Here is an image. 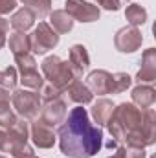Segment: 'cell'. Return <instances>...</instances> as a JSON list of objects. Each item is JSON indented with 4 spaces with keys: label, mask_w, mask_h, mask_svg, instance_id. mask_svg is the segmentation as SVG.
Here are the masks:
<instances>
[{
    "label": "cell",
    "mask_w": 156,
    "mask_h": 158,
    "mask_svg": "<svg viewBox=\"0 0 156 158\" xmlns=\"http://www.w3.org/2000/svg\"><path fill=\"white\" fill-rule=\"evenodd\" d=\"M68 63L76 74V77L81 79L83 77V72L88 70L90 66V55H88V50L83 46V44H74L70 46V52H68Z\"/></svg>",
    "instance_id": "7c38bea8"
},
{
    "label": "cell",
    "mask_w": 156,
    "mask_h": 158,
    "mask_svg": "<svg viewBox=\"0 0 156 158\" xmlns=\"http://www.w3.org/2000/svg\"><path fill=\"white\" fill-rule=\"evenodd\" d=\"M30 40H31V52L37 55H44L46 52L53 50L59 44V33L48 22L40 20L39 26L30 35Z\"/></svg>",
    "instance_id": "8992f818"
},
{
    "label": "cell",
    "mask_w": 156,
    "mask_h": 158,
    "mask_svg": "<svg viewBox=\"0 0 156 158\" xmlns=\"http://www.w3.org/2000/svg\"><path fill=\"white\" fill-rule=\"evenodd\" d=\"M132 85V77L125 72H116L112 74V94H121L127 88H130Z\"/></svg>",
    "instance_id": "d4e9b609"
},
{
    "label": "cell",
    "mask_w": 156,
    "mask_h": 158,
    "mask_svg": "<svg viewBox=\"0 0 156 158\" xmlns=\"http://www.w3.org/2000/svg\"><path fill=\"white\" fill-rule=\"evenodd\" d=\"M33 158H37V156H33Z\"/></svg>",
    "instance_id": "e575fe53"
},
{
    "label": "cell",
    "mask_w": 156,
    "mask_h": 158,
    "mask_svg": "<svg viewBox=\"0 0 156 158\" xmlns=\"http://www.w3.org/2000/svg\"><path fill=\"white\" fill-rule=\"evenodd\" d=\"M4 142H6V131L0 129V151L4 149Z\"/></svg>",
    "instance_id": "1f68e13d"
},
{
    "label": "cell",
    "mask_w": 156,
    "mask_h": 158,
    "mask_svg": "<svg viewBox=\"0 0 156 158\" xmlns=\"http://www.w3.org/2000/svg\"><path fill=\"white\" fill-rule=\"evenodd\" d=\"M84 85L92 90V94H97V96L112 94V74L107 70H92Z\"/></svg>",
    "instance_id": "8fae6325"
},
{
    "label": "cell",
    "mask_w": 156,
    "mask_h": 158,
    "mask_svg": "<svg viewBox=\"0 0 156 158\" xmlns=\"http://www.w3.org/2000/svg\"><path fill=\"white\" fill-rule=\"evenodd\" d=\"M17 7V0H0V15H7Z\"/></svg>",
    "instance_id": "f546056e"
},
{
    "label": "cell",
    "mask_w": 156,
    "mask_h": 158,
    "mask_svg": "<svg viewBox=\"0 0 156 158\" xmlns=\"http://www.w3.org/2000/svg\"><path fill=\"white\" fill-rule=\"evenodd\" d=\"M30 138H31L33 145L39 147V149H51L55 145V140H57L53 129L48 127V125H44L40 119H35L31 123V127H30Z\"/></svg>",
    "instance_id": "30bf717a"
},
{
    "label": "cell",
    "mask_w": 156,
    "mask_h": 158,
    "mask_svg": "<svg viewBox=\"0 0 156 158\" xmlns=\"http://www.w3.org/2000/svg\"><path fill=\"white\" fill-rule=\"evenodd\" d=\"M140 64H142V68L136 74V81L143 83V85H149V83L156 81V50L154 48H147L143 52Z\"/></svg>",
    "instance_id": "4fadbf2b"
},
{
    "label": "cell",
    "mask_w": 156,
    "mask_h": 158,
    "mask_svg": "<svg viewBox=\"0 0 156 158\" xmlns=\"http://www.w3.org/2000/svg\"><path fill=\"white\" fill-rule=\"evenodd\" d=\"M0 99H9V92L4 90V88H0Z\"/></svg>",
    "instance_id": "d6a6232c"
},
{
    "label": "cell",
    "mask_w": 156,
    "mask_h": 158,
    "mask_svg": "<svg viewBox=\"0 0 156 158\" xmlns=\"http://www.w3.org/2000/svg\"><path fill=\"white\" fill-rule=\"evenodd\" d=\"M26 7L33 9L39 19H44L51 11V0H20Z\"/></svg>",
    "instance_id": "cb8c5ba5"
},
{
    "label": "cell",
    "mask_w": 156,
    "mask_h": 158,
    "mask_svg": "<svg viewBox=\"0 0 156 158\" xmlns=\"http://www.w3.org/2000/svg\"><path fill=\"white\" fill-rule=\"evenodd\" d=\"M9 50H11L13 57L30 53V52H31V40H30V35H28V33H22V31H15V33L9 37Z\"/></svg>",
    "instance_id": "d6986e66"
},
{
    "label": "cell",
    "mask_w": 156,
    "mask_h": 158,
    "mask_svg": "<svg viewBox=\"0 0 156 158\" xmlns=\"http://www.w3.org/2000/svg\"><path fill=\"white\" fill-rule=\"evenodd\" d=\"M125 19L130 26L138 28V26H143L147 22V9L142 7L140 4H129L127 9H125Z\"/></svg>",
    "instance_id": "ffe728a7"
},
{
    "label": "cell",
    "mask_w": 156,
    "mask_h": 158,
    "mask_svg": "<svg viewBox=\"0 0 156 158\" xmlns=\"http://www.w3.org/2000/svg\"><path fill=\"white\" fill-rule=\"evenodd\" d=\"M7 31H9V20L4 19V17H0V50H2L4 44H6V35H7Z\"/></svg>",
    "instance_id": "f1b7e54d"
},
{
    "label": "cell",
    "mask_w": 156,
    "mask_h": 158,
    "mask_svg": "<svg viewBox=\"0 0 156 158\" xmlns=\"http://www.w3.org/2000/svg\"><path fill=\"white\" fill-rule=\"evenodd\" d=\"M96 2H97V6H101L107 11H119V7H121L119 0H96Z\"/></svg>",
    "instance_id": "83f0119b"
},
{
    "label": "cell",
    "mask_w": 156,
    "mask_h": 158,
    "mask_svg": "<svg viewBox=\"0 0 156 158\" xmlns=\"http://www.w3.org/2000/svg\"><path fill=\"white\" fill-rule=\"evenodd\" d=\"M125 158H145V149L143 147H134V145H127L123 147Z\"/></svg>",
    "instance_id": "4316f807"
},
{
    "label": "cell",
    "mask_w": 156,
    "mask_h": 158,
    "mask_svg": "<svg viewBox=\"0 0 156 158\" xmlns=\"http://www.w3.org/2000/svg\"><path fill=\"white\" fill-rule=\"evenodd\" d=\"M112 110H114V103L110 99H107V98H101V99H97L94 103L90 114H92L94 121L97 123V127H103V125H107V121L110 118Z\"/></svg>",
    "instance_id": "e0dca14e"
},
{
    "label": "cell",
    "mask_w": 156,
    "mask_h": 158,
    "mask_svg": "<svg viewBox=\"0 0 156 158\" xmlns=\"http://www.w3.org/2000/svg\"><path fill=\"white\" fill-rule=\"evenodd\" d=\"M15 121H17V116L13 107L9 105V99H0V127L9 129Z\"/></svg>",
    "instance_id": "603a6c76"
},
{
    "label": "cell",
    "mask_w": 156,
    "mask_h": 158,
    "mask_svg": "<svg viewBox=\"0 0 156 158\" xmlns=\"http://www.w3.org/2000/svg\"><path fill=\"white\" fill-rule=\"evenodd\" d=\"M59 147L68 158H94L103 147V129L92 125L86 109L77 105L59 125Z\"/></svg>",
    "instance_id": "7a4b0ae2"
},
{
    "label": "cell",
    "mask_w": 156,
    "mask_h": 158,
    "mask_svg": "<svg viewBox=\"0 0 156 158\" xmlns=\"http://www.w3.org/2000/svg\"><path fill=\"white\" fill-rule=\"evenodd\" d=\"M0 158H6V156H2V155H0Z\"/></svg>",
    "instance_id": "836d02e7"
},
{
    "label": "cell",
    "mask_w": 156,
    "mask_h": 158,
    "mask_svg": "<svg viewBox=\"0 0 156 158\" xmlns=\"http://www.w3.org/2000/svg\"><path fill=\"white\" fill-rule=\"evenodd\" d=\"M64 11L79 22H96L99 20V7L86 2V0H66L64 2Z\"/></svg>",
    "instance_id": "9c48e42d"
},
{
    "label": "cell",
    "mask_w": 156,
    "mask_h": 158,
    "mask_svg": "<svg viewBox=\"0 0 156 158\" xmlns=\"http://www.w3.org/2000/svg\"><path fill=\"white\" fill-rule=\"evenodd\" d=\"M40 68H42V76L44 79H48V83L59 90H66V86L76 81V74L70 66L68 61H63L59 55H48L42 63H40Z\"/></svg>",
    "instance_id": "277c9868"
},
{
    "label": "cell",
    "mask_w": 156,
    "mask_h": 158,
    "mask_svg": "<svg viewBox=\"0 0 156 158\" xmlns=\"http://www.w3.org/2000/svg\"><path fill=\"white\" fill-rule=\"evenodd\" d=\"M107 127L114 142H127V145L143 149L156 142V112L153 109H138L134 103L114 105Z\"/></svg>",
    "instance_id": "6da1fadb"
},
{
    "label": "cell",
    "mask_w": 156,
    "mask_h": 158,
    "mask_svg": "<svg viewBox=\"0 0 156 158\" xmlns=\"http://www.w3.org/2000/svg\"><path fill=\"white\" fill-rule=\"evenodd\" d=\"M50 24L57 33H68L74 28V19L64 9H53L50 11Z\"/></svg>",
    "instance_id": "ac0fdd59"
},
{
    "label": "cell",
    "mask_w": 156,
    "mask_h": 158,
    "mask_svg": "<svg viewBox=\"0 0 156 158\" xmlns=\"http://www.w3.org/2000/svg\"><path fill=\"white\" fill-rule=\"evenodd\" d=\"M132 103L138 109H151L156 101V90L153 85H143L140 83L136 88H132Z\"/></svg>",
    "instance_id": "5bb4252c"
},
{
    "label": "cell",
    "mask_w": 156,
    "mask_h": 158,
    "mask_svg": "<svg viewBox=\"0 0 156 158\" xmlns=\"http://www.w3.org/2000/svg\"><path fill=\"white\" fill-rule=\"evenodd\" d=\"M17 81H18V72L15 66H6L2 72H0V88L4 90H15L17 86Z\"/></svg>",
    "instance_id": "7402d4cb"
},
{
    "label": "cell",
    "mask_w": 156,
    "mask_h": 158,
    "mask_svg": "<svg viewBox=\"0 0 156 158\" xmlns=\"http://www.w3.org/2000/svg\"><path fill=\"white\" fill-rule=\"evenodd\" d=\"M63 96V90L51 86V85H44L40 88V99L42 101H48V99H53V98H61Z\"/></svg>",
    "instance_id": "484cf974"
},
{
    "label": "cell",
    "mask_w": 156,
    "mask_h": 158,
    "mask_svg": "<svg viewBox=\"0 0 156 158\" xmlns=\"http://www.w3.org/2000/svg\"><path fill=\"white\" fill-rule=\"evenodd\" d=\"M30 140V125L28 119L17 118V121L6 131V142H4V153H9L13 158H33L35 151L28 143Z\"/></svg>",
    "instance_id": "3957f363"
},
{
    "label": "cell",
    "mask_w": 156,
    "mask_h": 158,
    "mask_svg": "<svg viewBox=\"0 0 156 158\" xmlns=\"http://www.w3.org/2000/svg\"><path fill=\"white\" fill-rule=\"evenodd\" d=\"M109 158H125V153H123V147H116V153L110 155Z\"/></svg>",
    "instance_id": "4dcf8cb0"
},
{
    "label": "cell",
    "mask_w": 156,
    "mask_h": 158,
    "mask_svg": "<svg viewBox=\"0 0 156 158\" xmlns=\"http://www.w3.org/2000/svg\"><path fill=\"white\" fill-rule=\"evenodd\" d=\"M40 121L51 129L59 127L64 118H66V101L61 98H53V99H48V101H42L40 105Z\"/></svg>",
    "instance_id": "52a82bcc"
},
{
    "label": "cell",
    "mask_w": 156,
    "mask_h": 158,
    "mask_svg": "<svg viewBox=\"0 0 156 158\" xmlns=\"http://www.w3.org/2000/svg\"><path fill=\"white\" fill-rule=\"evenodd\" d=\"M35 20H37L35 11L24 6V7H20L18 11H15V13H13V17L9 19V24L13 26V30H15V31H22V33H26L30 28H33Z\"/></svg>",
    "instance_id": "9a60e30c"
},
{
    "label": "cell",
    "mask_w": 156,
    "mask_h": 158,
    "mask_svg": "<svg viewBox=\"0 0 156 158\" xmlns=\"http://www.w3.org/2000/svg\"><path fill=\"white\" fill-rule=\"evenodd\" d=\"M11 105L15 112L24 119H35L40 112V94L37 90H28V88H15L11 94Z\"/></svg>",
    "instance_id": "5b68a950"
},
{
    "label": "cell",
    "mask_w": 156,
    "mask_h": 158,
    "mask_svg": "<svg viewBox=\"0 0 156 158\" xmlns=\"http://www.w3.org/2000/svg\"><path fill=\"white\" fill-rule=\"evenodd\" d=\"M20 77L18 81L26 86V88H31V90H40L42 86H44V77L39 74V70L35 68V70H30V72H22V74H18Z\"/></svg>",
    "instance_id": "44dd1931"
},
{
    "label": "cell",
    "mask_w": 156,
    "mask_h": 158,
    "mask_svg": "<svg viewBox=\"0 0 156 158\" xmlns=\"http://www.w3.org/2000/svg\"><path fill=\"white\" fill-rule=\"evenodd\" d=\"M142 42H143V35L134 26H125L117 30L114 37V46L119 53H134L136 50L142 48Z\"/></svg>",
    "instance_id": "ba28073f"
},
{
    "label": "cell",
    "mask_w": 156,
    "mask_h": 158,
    "mask_svg": "<svg viewBox=\"0 0 156 158\" xmlns=\"http://www.w3.org/2000/svg\"><path fill=\"white\" fill-rule=\"evenodd\" d=\"M66 94H68V98L74 101V103H77V105H88V103H92V99H94V94H92V90L81 81V79H76V81H72L68 86H66V90H64Z\"/></svg>",
    "instance_id": "2e32d148"
}]
</instances>
